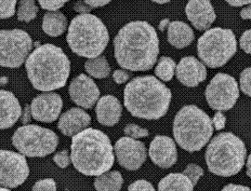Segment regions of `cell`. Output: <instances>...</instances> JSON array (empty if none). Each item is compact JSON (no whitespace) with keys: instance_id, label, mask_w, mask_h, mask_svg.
Returning a JSON list of instances; mask_svg holds the SVG:
<instances>
[{"instance_id":"6da1fadb","label":"cell","mask_w":251,"mask_h":191,"mask_svg":"<svg viewBox=\"0 0 251 191\" xmlns=\"http://www.w3.org/2000/svg\"><path fill=\"white\" fill-rule=\"evenodd\" d=\"M117 64L130 71H147L159 55V38L149 23L135 21L121 28L114 39Z\"/></svg>"},{"instance_id":"1f68e13d","label":"cell","mask_w":251,"mask_h":191,"mask_svg":"<svg viewBox=\"0 0 251 191\" xmlns=\"http://www.w3.org/2000/svg\"><path fill=\"white\" fill-rule=\"evenodd\" d=\"M251 67L244 69L240 74V89L248 96H251Z\"/></svg>"},{"instance_id":"ab89813d","label":"cell","mask_w":251,"mask_h":191,"mask_svg":"<svg viewBox=\"0 0 251 191\" xmlns=\"http://www.w3.org/2000/svg\"><path fill=\"white\" fill-rule=\"evenodd\" d=\"M74 9L77 12H79L81 14H86V13H90L92 8L89 6L88 4H86L83 0H79L77 1L75 6H74Z\"/></svg>"},{"instance_id":"7a4b0ae2","label":"cell","mask_w":251,"mask_h":191,"mask_svg":"<svg viewBox=\"0 0 251 191\" xmlns=\"http://www.w3.org/2000/svg\"><path fill=\"white\" fill-rule=\"evenodd\" d=\"M70 158L75 170L87 176L108 172L115 164L109 137L93 128H86L73 136Z\"/></svg>"},{"instance_id":"ee69618b","label":"cell","mask_w":251,"mask_h":191,"mask_svg":"<svg viewBox=\"0 0 251 191\" xmlns=\"http://www.w3.org/2000/svg\"><path fill=\"white\" fill-rule=\"evenodd\" d=\"M240 15H241V18L243 20H249L251 17V6H248L247 8H244L240 12Z\"/></svg>"},{"instance_id":"83f0119b","label":"cell","mask_w":251,"mask_h":191,"mask_svg":"<svg viewBox=\"0 0 251 191\" xmlns=\"http://www.w3.org/2000/svg\"><path fill=\"white\" fill-rule=\"evenodd\" d=\"M38 12L35 0H21L19 3L17 17L19 21L29 23L36 18Z\"/></svg>"},{"instance_id":"d6986e66","label":"cell","mask_w":251,"mask_h":191,"mask_svg":"<svg viewBox=\"0 0 251 191\" xmlns=\"http://www.w3.org/2000/svg\"><path fill=\"white\" fill-rule=\"evenodd\" d=\"M90 123L91 118L87 112L77 108H73L61 116L58 128L65 136H74L89 127Z\"/></svg>"},{"instance_id":"8992f818","label":"cell","mask_w":251,"mask_h":191,"mask_svg":"<svg viewBox=\"0 0 251 191\" xmlns=\"http://www.w3.org/2000/svg\"><path fill=\"white\" fill-rule=\"evenodd\" d=\"M212 119L197 106L183 107L177 113L173 123V136L182 149L188 152L200 151L212 136Z\"/></svg>"},{"instance_id":"3957f363","label":"cell","mask_w":251,"mask_h":191,"mask_svg":"<svg viewBox=\"0 0 251 191\" xmlns=\"http://www.w3.org/2000/svg\"><path fill=\"white\" fill-rule=\"evenodd\" d=\"M171 91L152 76L137 77L124 91V105L135 118L148 120L163 118L171 106Z\"/></svg>"},{"instance_id":"836d02e7","label":"cell","mask_w":251,"mask_h":191,"mask_svg":"<svg viewBox=\"0 0 251 191\" xmlns=\"http://www.w3.org/2000/svg\"><path fill=\"white\" fill-rule=\"evenodd\" d=\"M68 1L69 0H38L42 9L50 10V11H54L63 8L64 4Z\"/></svg>"},{"instance_id":"f6af8a7d","label":"cell","mask_w":251,"mask_h":191,"mask_svg":"<svg viewBox=\"0 0 251 191\" xmlns=\"http://www.w3.org/2000/svg\"><path fill=\"white\" fill-rule=\"evenodd\" d=\"M170 23H171V22H170V20H169V19L162 20L161 22H160V24H159V27H158L159 30L163 32V31L166 29V27L169 26V24H170Z\"/></svg>"},{"instance_id":"bcb514c9","label":"cell","mask_w":251,"mask_h":191,"mask_svg":"<svg viewBox=\"0 0 251 191\" xmlns=\"http://www.w3.org/2000/svg\"><path fill=\"white\" fill-rule=\"evenodd\" d=\"M251 156L250 155L249 157H248V162H247V175L249 176V177H251Z\"/></svg>"},{"instance_id":"484cf974","label":"cell","mask_w":251,"mask_h":191,"mask_svg":"<svg viewBox=\"0 0 251 191\" xmlns=\"http://www.w3.org/2000/svg\"><path fill=\"white\" fill-rule=\"evenodd\" d=\"M85 70L91 77L96 79H105L111 73V67L107 59L102 55L88 60L85 63Z\"/></svg>"},{"instance_id":"8d00e7d4","label":"cell","mask_w":251,"mask_h":191,"mask_svg":"<svg viewBox=\"0 0 251 191\" xmlns=\"http://www.w3.org/2000/svg\"><path fill=\"white\" fill-rule=\"evenodd\" d=\"M251 30H247L246 32H244V34H243L241 37H240V41H239L240 48L242 49L243 51H244L246 54H248V55H251Z\"/></svg>"},{"instance_id":"7dc6e473","label":"cell","mask_w":251,"mask_h":191,"mask_svg":"<svg viewBox=\"0 0 251 191\" xmlns=\"http://www.w3.org/2000/svg\"><path fill=\"white\" fill-rule=\"evenodd\" d=\"M151 1L158 3V4H165V3H169L171 0H151Z\"/></svg>"},{"instance_id":"603a6c76","label":"cell","mask_w":251,"mask_h":191,"mask_svg":"<svg viewBox=\"0 0 251 191\" xmlns=\"http://www.w3.org/2000/svg\"><path fill=\"white\" fill-rule=\"evenodd\" d=\"M42 29L50 37H60L67 29V19L61 11L48 12L43 17Z\"/></svg>"},{"instance_id":"4dcf8cb0","label":"cell","mask_w":251,"mask_h":191,"mask_svg":"<svg viewBox=\"0 0 251 191\" xmlns=\"http://www.w3.org/2000/svg\"><path fill=\"white\" fill-rule=\"evenodd\" d=\"M124 133L127 136H130L134 139L147 137L149 136V131L147 129L140 127L139 125L133 123L127 124L124 129Z\"/></svg>"},{"instance_id":"9a60e30c","label":"cell","mask_w":251,"mask_h":191,"mask_svg":"<svg viewBox=\"0 0 251 191\" xmlns=\"http://www.w3.org/2000/svg\"><path fill=\"white\" fill-rule=\"evenodd\" d=\"M69 95L75 105L85 109H90L99 99L100 90L90 77L80 74L70 83Z\"/></svg>"},{"instance_id":"44dd1931","label":"cell","mask_w":251,"mask_h":191,"mask_svg":"<svg viewBox=\"0 0 251 191\" xmlns=\"http://www.w3.org/2000/svg\"><path fill=\"white\" fill-rule=\"evenodd\" d=\"M122 110V105L117 97L104 95L100 98L96 105L97 119L103 126H115L120 120Z\"/></svg>"},{"instance_id":"d6a6232c","label":"cell","mask_w":251,"mask_h":191,"mask_svg":"<svg viewBox=\"0 0 251 191\" xmlns=\"http://www.w3.org/2000/svg\"><path fill=\"white\" fill-rule=\"evenodd\" d=\"M53 162L60 168H66L71 164V158L67 150H63L54 155Z\"/></svg>"},{"instance_id":"ac0fdd59","label":"cell","mask_w":251,"mask_h":191,"mask_svg":"<svg viewBox=\"0 0 251 191\" xmlns=\"http://www.w3.org/2000/svg\"><path fill=\"white\" fill-rule=\"evenodd\" d=\"M185 13L193 27L199 31L208 30L216 20L215 10L210 0H189Z\"/></svg>"},{"instance_id":"ba28073f","label":"cell","mask_w":251,"mask_h":191,"mask_svg":"<svg viewBox=\"0 0 251 191\" xmlns=\"http://www.w3.org/2000/svg\"><path fill=\"white\" fill-rule=\"evenodd\" d=\"M236 51L237 41L231 29L211 28L198 39V56L203 64L210 68L224 66L233 58Z\"/></svg>"},{"instance_id":"c3c4849f","label":"cell","mask_w":251,"mask_h":191,"mask_svg":"<svg viewBox=\"0 0 251 191\" xmlns=\"http://www.w3.org/2000/svg\"><path fill=\"white\" fill-rule=\"evenodd\" d=\"M9 191V189L8 188H0V191Z\"/></svg>"},{"instance_id":"60d3db41","label":"cell","mask_w":251,"mask_h":191,"mask_svg":"<svg viewBox=\"0 0 251 191\" xmlns=\"http://www.w3.org/2000/svg\"><path fill=\"white\" fill-rule=\"evenodd\" d=\"M83 1L91 8H100L107 5L112 0H83Z\"/></svg>"},{"instance_id":"ffe728a7","label":"cell","mask_w":251,"mask_h":191,"mask_svg":"<svg viewBox=\"0 0 251 191\" xmlns=\"http://www.w3.org/2000/svg\"><path fill=\"white\" fill-rule=\"evenodd\" d=\"M22 116V108L17 97L10 91H0V130L9 129Z\"/></svg>"},{"instance_id":"e575fe53","label":"cell","mask_w":251,"mask_h":191,"mask_svg":"<svg viewBox=\"0 0 251 191\" xmlns=\"http://www.w3.org/2000/svg\"><path fill=\"white\" fill-rule=\"evenodd\" d=\"M56 183L51 178L42 179L34 185L33 191H56Z\"/></svg>"},{"instance_id":"74e56055","label":"cell","mask_w":251,"mask_h":191,"mask_svg":"<svg viewBox=\"0 0 251 191\" xmlns=\"http://www.w3.org/2000/svg\"><path fill=\"white\" fill-rule=\"evenodd\" d=\"M212 119V124L213 127H215L217 131H221L225 129V124H226V117L222 113V112H217L214 115V118Z\"/></svg>"},{"instance_id":"7402d4cb","label":"cell","mask_w":251,"mask_h":191,"mask_svg":"<svg viewBox=\"0 0 251 191\" xmlns=\"http://www.w3.org/2000/svg\"><path fill=\"white\" fill-rule=\"evenodd\" d=\"M195 39V33L187 24L179 21L171 22L168 27V40L177 49L188 47Z\"/></svg>"},{"instance_id":"9c48e42d","label":"cell","mask_w":251,"mask_h":191,"mask_svg":"<svg viewBox=\"0 0 251 191\" xmlns=\"http://www.w3.org/2000/svg\"><path fill=\"white\" fill-rule=\"evenodd\" d=\"M59 144V137L50 129L29 124L18 128L12 145L21 154L29 158H43L53 153Z\"/></svg>"},{"instance_id":"b9f144b4","label":"cell","mask_w":251,"mask_h":191,"mask_svg":"<svg viewBox=\"0 0 251 191\" xmlns=\"http://www.w3.org/2000/svg\"><path fill=\"white\" fill-rule=\"evenodd\" d=\"M223 191H251V189H250V188H248V187H245V186H239V185H233V184H230V185H227L226 187H225Z\"/></svg>"},{"instance_id":"7bdbcfd3","label":"cell","mask_w":251,"mask_h":191,"mask_svg":"<svg viewBox=\"0 0 251 191\" xmlns=\"http://www.w3.org/2000/svg\"><path fill=\"white\" fill-rule=\"evenodd\" d=\"M229 5L233 7H243L250 4L251 0H225Z\"/></svg>"},{"instance_id":"5bb4252c","label":"cell","mask_w":251,"mask_h":191,"mask_svg":"<svg viewBox=\"0 0 251 191\" xmlns=\"http://www.w3.org/2000/svg\"><path fill=\"white\" fill-rule=\"evenodd\" d=\"M63 102L61 95L55 92L42 93L33 100L30 111L34 119L40 122H53L58 119L62 109Z\"/></svg>"},{"instance_id":"30bf717a","label":"cell","mask_w":251,"mask_h":191,"mask_svg":"<svg viewBox=\"0 0 251 191\" xmlns=\"http://www.w3.org/2000/svg\"><path fill=\"white\" fill-rule=\"evenodd\" d=\"M30 35L21 29L0 30V66L19 68L33 49Z\"/></svg>"},{"instance_id":"d590c367","label":"cell","mask_w":251,"mask_h":191,"mask_svg":"<svg viewBox=\"0 0 251 191\" xmlns=\"http://www.w3.org/2000/svg\"><path fill=\"white\" fill-rule=\"evenodd\" d=\"M128 191H154L152 184L146 180H137L128 187Z\"/></svg>"},{"instance_id":"4fadbf2b","label":"cell","mask_w":251,"mask_h":191,"mask_svg":"<svg viewBox=\"0 0 251 191\" xmlns=\"http://www.w3.org/2000/svg\"><path fill=\"white\" fill-rule=\"evenodd\" d=\"M114 150L118 164L128 171L139 170L147 158L146 147L144 143L131 137H122L118 139Z\"/></svg>"},{"instance_id":"d4e9b609","label":"cell","mask_w":251,"mask_h":191,"mask_svg":"<svg viewBox=\"0 0 251 191\" xmlns=\"http://www.w3.org/2000/svg\"><path fill=\"white\" fill-rule=\"evenodd\" d=\"M123 183L124 180L122 174L118 171L105 172L97 175L94 181V187L96 191H118L121 190Z\"/></svg>"},{"instance_id":"f35d334b","label":"cell","mask_w":251,"mask_h":191,"mask_svg":"<svg viewBox=\"0 0 251 191\" xmlns=\"http://www.w3.org/2000/svg\"><path fill=\"white\" fill-rule=\"evenodd\" d=\"M113 79L117 84H124L130 79V74L125 70L117 69L113 74Z\"/></svg>"},{"instance_id":"52a82bcc","label":"cell","mask_w":251,"mask_h":191,"mask_svg":"<svg viewBox=\"0 0 251 191\" xmlns=\"http://www.w3.org/2000/svg\"><path fill=\"white\" fill-rule=\"evenodd\" d=\"M208 170L219 176L230 177L242 170L247 158L246 145L233 133H221L206 147Z\"/></svg>"},{"instance_id":"277c9868","label":"cell","mask_w":251,"mask_h":191,"mask_svg":"<svg viewBox=\"0 0 251 191\" xmlns=\"http://www.w3.org/2000/svg\"><path fill=\"white\" fill-rule=\"evenodd\" d=\"M25 61L28 79L36 90L51 91L66 85L71 63L60 47L50 43L39 46Z\"/></svg>"},{"instance_id":"cb8c5ba5","label":"cell","mask_w":251,"mask_h":191,"mask_svg":"<svg viewBox=\"0 0 251 191\" xmlns=\"http://www.w3.org/2000/svg\"><path fill=\"white\" fill-rule=\"evenodd\" d=\"M158 191H194V185L183 173H170L158 184Z\"/></svg>"},{"instance_id":"e0dca14e","label":"cell","mask_w":251,"mask_h":191,"mask_svg":"<svg viewBox=\"0 0 251 191\" xmlns=\"http://www.w3.org/2000/svg\"><path fill=\"white\" fill-rule=\"evenodd\" d=\"M177 79L182 85L195 88L206 79V66L194 56L182 58L175 68Z\"/></svg>"},{"instance_id":"7c38bea8","label":"cell","mask_w":251,"mask_h":191,"mask_svg":"<svg viewBox=\"0 0 251 191\" xmlns=\"http://www.w3.org/2000/svg\"><path fill=\"white\" fill-rule=\"evenodd\" d=\"M29 173V166L24 155L0 150V187L15 189L26 181Z\"/></svg>"},{"instance_id":"f546056e","label":"cell","mask_w":251,"mask_h":191,"mask_svg":"<svg viewBox=\"0 0 251 191\" xmlns=\"http://www.w3.org/2000/svg\"><path fill=\"white\" fill-rule=\"evenodd\" d=\"M17 0H0V19H8L15 14Z\"/></svg>"},{"instance_id":"5b68a950","label":"cell","mask_w":251,"mask_h":191,"mask_svg":"<svg viewBox=\"0 0 251 191\" xmlns=\"http://www.w3.org/2000/svg\"><path fill=\"white\" fill-rule=\"evenodd\" d=\"M66 40L73 53L91 59L104 52L109 42V33L100 19L86 13L73 19Z\"/></svg>"},{"instance_id":"4316f807","label":"cell","mask_w":251,"mask_h":191,"mask_svg":"<svg viewBox=\"0 0 251 191\" xmlns=\"http://www.w3.org/2000/svg\"><path fill=\"white\" fill-rule=\"evenodd\" d=\"M175 68V61L171 57L163 56L158 60L157 65L154 69V73L163 82H171L174 77Z\"/></svg>"},{"instance_id":"f1b7e54d","label":"cell","mask_w":251,"mask_h":191,"mask_svg":"<svg viewBox=\"0 0 251 191\" xmlns=\"http://www.w3.org/2000/svg\"><path fill=\"white\" fill-rule=\"evenodd\" d=\"M182 173L188 177L195 187L197 186L199 179L204 175V170L197 164H189Z\"/></svg>"},{"instance_id":"2e32d148","label":"cell","mask_w":251,"mask_h":191,"mask_svg":"<svg viewBox=\"0 0 251 191\" xmlns=\"http://www.w3.org/2000/svg\"><path fill=\"white\" fill-rule=\"evenodd\" d=\"M149 156L156 166L163 169L171 168L178 161L176 144L171 137L157 136L150 145Z\"/></svg>"},{"instance_id":"8fae6325","label":"cell","mask_w":251,"mask_h":191,"mask_svg":"<svg viewBox=\"0 0 251 191\" xmlns=\"http://www.w3.org/2000/svg\"><path fill=\"white\" fill-rule=\"evenodd\" d=\"M205 95L208 106L212 109H232L239 98L238 83L228 74H217L207 85Z\"/></svg>"}]
</instances>
